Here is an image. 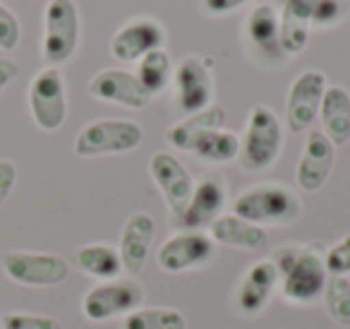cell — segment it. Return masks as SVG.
Here are the masks:
<instances>
[{
  "instance_id": "cell-8",
  "label": "cell",
  "mask_w": 350,
  "mask_h": 329,
  "mask_svg": "<svg viewBox=\"0 0 350 329\" xmlns=\"http://www.w3.org/2000/svg\"><path fill=\"white\" fill-rule=\"evenodd\" d=\"M8 279L22 286H58L70 276V265L65 257L51 255V252H25L8 250L0 260Z\"/></svg>"
},
{
  "instance_id": "cell-16",
  "label": "cell",
  "mask_w": 350,
  "mask_h": 329,
  "mask_svg": "<svg viewBox=\"0 0 350 329\" xmlns=\"http://www.w3.org/2000/svg\"><path fill=\"white\" fill-rule=\"evenodd\" d=\"M226 185L219 178H204L200 185H195L192 197L187 202V207L183 209V214L178 217L185 231H202L209 228L216 219L224 214L226 207Z\"/></svg>"
},
{
  "instance_id": "cell-31",
  "label": "cell",
  "mask_w": 350,
  "mask_h": 329,
  "mask_svg": "<svg viewBox=\"0 0 350 329\" xmlns=\"http://www.w3.org/2000/svg\"><path fill=\"white\" fill-rule=\"evenodd\" d=\"M310 12L314 27H334L343 20L345 0H310Z\"/></svg>"
},
{
  "instance_id": "cell-13",
  "label": "cell",
  "mask_w": 350,
  "mask_h": 329,
  "mask_svg": "<svg viewBox=\"0 0 350 329\" xmlns=\"http://www.w3.org/2000/svg\"><path fill=\"white\" fill-rule=\"evenodd\" d=\"M211 60L187 56L178 68H175V99L180 111L197 113L202 108L211 106L214 101V80H211Z\"/></svg>"
},
{
  "instance_id": "cell-3",
  "label": "cell",
  "mask_w": 350,
  "mask_h": 329,
  "mask_svg": "<svg viewBox=\"0 0 350 329\" xmlns=\"http://www.w3.org/2000/svg\"><path fill=\"white\" fill-rule=\"evenodd\" d=\"M283 149V125L278 116L264 103L252 106L247 130L240 142V156L247 171H267L276 164Z\"/></svg>"
},
{
  "instance_id": "cell-19",
  "label": "cell",
  "mask_w": 350,
  "mask_h": 329,
  "mask_svg": "<svg viewBox=\"0 0 350 329\" xmlns=\"http://www.w3.org/2000/svg\"><path fill=\"white\" fill-rule=\"evenodd\" d=\"M226 108L219 103H211V106L202 108L197 113H190L183 121L173 123V125L165 130V142L170 147L180 151H195L197 142L211 130H221L226 127Z\"/></svg>"
},
{
  "instance_id": "cell-4",
  "label": "cell",
  "mask_w": 350,
  "mask_h": 329,
  "mask_svg": "<svg viewBox=\"0 0 350 329\" xmlns=\"http://www.w3.org/2000/svg\"><path fill=\"white\" fill-rule=\"evenodd\" d=\"M144 140V130L135 121L122 118H101L84 125L75 137V154L77 156H106L127 154L137 149Z\"/></svg>"
},
{
  "instance_id": "cell-21",
  "label": "cell",
  "mask_w": 350,
  "mask_h": 329,
  "mask_svg": "<svg viewBox=\"0 0 350 329\" xmlns=\"http://www.w3.org/2000/svg\"><path fill=\"white\" fill-rule=\"evenodd\" d=\"M310 0H283L278 12V44L286 56H297L310 41Z\"/></svg>"
},
{
  "instance_id": "cell-23",
  "label": "cell",
  "mask_w": 350,
  "mask_h": 329,
  "mask_svg": "<svg viewBox=\"0 0 350 329\" xmlns=\"http://www.w3.org/2000/svg\"><path fill=\"white\" fill-rule=\"evenodd\" d=\"M75 262L77 267L84 271V274L94 276L98 281H111L118 279L122 274V260L120 252L116 247L106 245V243H89V245H82L75 255Z\"/></svg>"
},
{
  "instance_id": "cell-10",
  "label": "cell",
  "mask_w": 350,
  "mask_h": 329,
  "mask_svg": "<svg viewBox=\"0 0 350 329\" xmlns=\"http://www.w3.org/2000/svg\"><path fill=\"white\" fill-rule=\"evenodd\" d=\"M165 29L154 17H135L125 22L111 39V56L120 63H139L146 53L163 49Z\"/></svg>"
},
{
  "instance_id": "cell-1",
  "label": "cell",
  "mask_w": 350,
  "mask_h": 329,
  "mask_svg": "<svg viewBox=\"0 0 350 329\" xmlns=\"http://www.w3.org/2000/svg\"><path fill=\"white\" fill-rule=\"evenodd\" d=\"M273 265L278 269L281 295L288 303L310 305L324 295V286L329 281L324 267V250L319 243L307 245H283L273 252Z\"/></svg>"
},
{
  "instance_id": "cell-30",
  "label": "cell",
  "mask_w": 350,
  "mask_h": 329,
  "mask_svg": "<svg viewBox=\"0 0 350 329\" xmlns=\"http://www.w3.org/2000/svg\"><path fill=\"white\" fill-rule=\"evenodd\" d=\"M324 267L329 276H348L350 274V233L340 238L336 245L324 250Z\"/></svg>"
},
{
  "instance_id": "cell-14",
  "label": "cell",
  "mask_w": 350,
  "mask_h": 329,
  "mask_svg": "<svg viewBox=\"0 0 350 329\" xmlns=\"http://www.w3.org/2000/svg\"><path fill=\"white\" fill-rule=\"evenodd\" d=\"M89 94L98 101H108V103H118V106L132 108V111H139L146 108L151 97L142 82L137 80L135 73H127V70H101L92 77L89 82Z\"/></svg>"
},
{
  "instance_id": "cell-35",
  "label": "cell",
  "mask_w": 350,
  "mask_h": 329,
  "mask_svg": "<svg viewBox=\"0 0 350 329\" xmlns=\"http://www.w3.org/2000/svg\"><path fill=\"white\" fill-rule=\"evenodd\" d=\"M17 75H20V65H17L15 60L0 58V94H3V89H5Z\"/></svg>"
},
{
  "instance_id": "cell-36",
  "label": "cell",
  "mask_w": 350,
  "mask_h": 329,
  "mask_svg": "<svg viewBox=\"0 0 350 329\" xmlns=\"http://www.w3.org/2000/svg\"><path fill=\"white\" fill-rule=\"evenodd\" d=\"M0 317H3V315H0Z\"/></svg>"
},
{
  "instance_id": "cell-25",
  "label": "cell",
  "mask_w": 350,
  "mask_h": 329,
  "mask_svg": "<svg viewBox=\"0 0 350 329\" xmlns=\"http://www.w3.org/2000/svg\"><path fill=\"white\" fill-rule=\"evenodd\" d=\"M137 80L142 82V87L156 97L168 87L170 77H173V63H170V56L163 49H156L151 53H146L144 58L137 63Z\"/></svg>"
},
{
  "instance_id": "cell-28",
  "label": "cell",
  "mask_w": 350,
  "mask_h": 329,
  "mask_svg": "<svg viewBox=\"0 0 350 329\" xmlns=\"http://www.w3.org/2000/svg\"><path fill=\"white\" fill-rule=\"evenodd\" d=\"M324 308L334 322L350 327V279L348 276H329L324 286Z\"/></svg>"
},
{
  "instance_id": "cell-33",
  "label": "cell",
  "mask_w": 350,
  "mask_h": 329,
  "mask_svg": "<svg viewBox=\"0 0 350 329\" xmlns=\"http://www.w3.org/2000/svg\"><path fill=\"white\" fill-rule=\"evenodd\" d=\"M15 183H17V166L10 159H0V207L10 197Z\"/></svg>"
},
{
  "instance_id": "cell-27",
  "label": "cell",
  "mask_w": 350,
  "mask_h": 329,
  "mask_svg": "<svg viewBox=\"0 0 350 329\" xmlns=\"http://www.w3.org/2000/svg\"><path fill=\"white\" fill-rule=\"evenodd\" d=\"M125 329H187V319L175 308H137L125 315Z\"/></svg>"
},
{
  "instance_id": "cell-11",
  "label": "cell",
  "mask_w": 350,
  "mask_h": 329,
  "mask_svg": "<svg viewBox=\"0 0 350 329\" xmlns=\"http://www.w3.org/2000/svg\"><path fill=\"white\" fill-rule=\"evenodd\" d=\"M149 173L154 178L156 188L163 193L170 214L178 219L190 202L192 190H195V180H192L190 171L170 151H156L149 159Z\"/></svg>"
},
{
  "instance_id": "cell-12",
  "label": "cell",
  "mask_w": 350,
  "mask_h": 329,
  "mask_svg": "<svg viewBox=\"0 0 350 329\" xmlns=\"http://www.w3.org/2000/svg\"><path fill=\"white\" fill-rule=\"evenodd\" d=\"M214 255V241L202 231H183L173 233L161 245L156 262L165 274H183L187 269L202 267Z\"/></svg>"
},
{
  "instance_id": "cell-9",
  "label": "cell",
  "mask_w": 350,
  "mask_h": 329,
  "mask_svg": "<svg viewBox=\"0 0 350 329\" xmlns=\"http://www.w3.org/2000/svg\"><path fill=\"white\" fill-rule=\"evenodd\" d=\"M326 75L321 70H305L297 75L286 97V125L291 132H310L319 116L321 97L326 92Z\"/></svg>"
},
{
  "instance_id": "cell-34",
  "label": "cell",
  "mask_w": 350,
  "mask_h": 329,
  "mask_svg": "<svg viewBox=\"0 0 350 329\" xmlns=\"http://www.w3.org/2000/svg\"><path fill=\"white\" fill-rule=\"evenodd\" d=\"M247 3H254V0H204V8L211 15H228V12L238 10Z\"/></svg>"
},
{
  "instance_id": "cell-26",
  "label": "cell",
  "mask_w": 350,
  "mask_h": 329,
  "mask_svg": "<svg viewBox=\"0 0 350 329\" xmlns=\"http://www.w3.org/2000/svg\"><path fill=\"white\" fill-rule=\"evenodd\" d=\"M195 154L206 164H228V161L238 159L240 154V140L235 132L226 130H211L197 142Z\"/></svg>"
},
{
  "instance_id": "cell-7",
  "label": "cell",
  "mask_w": 350,
  "mask_h": 329,
  "mask_svg": "<svg viewBox=\"0 0 350 329\" xmlns=\"http://www.w3.org/2000/svg\"><path fill=\"white\" fill-rule=\"evenodd\" d=\"M29 111L34 123L46 132L63 127L68 118V94H65L63 73L53 65L34 75L29 84Z\"/></svg>"
},
{
  "instance_id": "cell-18",
  "label": "cell",
  "mask_w": 350,
  "mask_h": 329,
  "mask_svg": "<svg viewBox=\"0 0 350 329\" xmlns=\"http://www.w3.org/2000/svg\"><path fill=\"white\" fill-rule=\"evenodd\" d=\"M154 233H156V221L146 212H135L125 221V226H122L118 252H120L122 269L130 276H137L144 269L151 243H154Z\"/></svg>"
},
{
  "instance_id": "cell-6",
  "label": "cell",
  "mask_w": 350,
  "mask_h": 329,
  "mask_svg": "<svg viewBox=\"0 0 350 329\" xmlns=\"http://www.w3.org/2000/svg\"><path fill=\"white\" fill-rule=\"evenodd\" d=\"M142 300H144V286L135 276H118L87 291L82 313L92 322H108L120 315L135 313L137 308H142Z\"/></svg>"
},
{
  "instance_id": "cell-20",
  "label": "cell",
  "mask_w": 350,
  "mask_h": 329,
  "mask_svg": "<svg viewBox=\"0 0 350 329\" xmlns=\"http://www.w3.org/2000/svg\"><path fill=\"white\" fill-rule=\"evenodd\" d=\"M209 238L214 243H221V245L240 247V250L250 252H262L269 245L267 228L257 226L252 221H245L235 214H221L209 226Z\"/></svg>"
},
{
  "instance_id": "cell-22",
  "label": "cell",
  "mask_w": 350,
  "mask_h": 329,
  "mask_svg": "<svg viewBox=\"0 0 350 329\" xmlns=\"http://www.w3.org/2000/svg\"><path fill=\"white\" fill-rule=\"evenodd\" d=\"M321 132L329 137L334 147H343L350 142V94L345 87L334 84L326 87L324 97H321L319 116Z\"/></svg>"
},
{
  "instance_id": "cell-2",
  "label": "cell",
  "mask_w": 350,
  "mask_h": 329,
  "mask_svg": "<svg viewBox=\"0 0 350 329\" xmlns=\"http://www.w3.org/2000/svg\"><path fill=\"white\" fill-rule=\"evenodd\" d=\"M302 204L291 188L281 183H262L243 190L233 202V214L257 226H288L297 221Z\"/></svg>"
},
{
  "instance_id": "cell-5",
  "label": "cell",
  "mask_w": 350,
  "mask_h": 329,
  "mask_svg": "<svg viewBox=\"0 0 350 329\" xmlns=\"http://www.w3.org/2000/svg\"><path fill=\"white\" fill-rule=\"evenodd\" d=\"M79 44V10L75 0H49L44 12L41 53L53 68L68 63Z\"/></svg>"
},
{
  "instance_id": "cell-17",
  "label": "cell",
  "mask_w": 350,
  "mask_h": 329,
  "mask_svg": "<svg viewBox=\"0 0 350 329\" xmlns=\"http://www.w3.org/2000/svg\"><path fill=\"white\" fill-rule=\"evenodd\" d=\"M278 286V269L271 260H259L247 267L243 281L238 286V295H235V305L243 315L254 317L259 315L271 300L273 291Z\"/></svg>"
},
{
  "instance_id": "cell-24",
  "label": "cell",
  "mask_w": 350,
  "mask_h": 329,
  "mask_svg": "<svg viewBox=\"0 0 350 329\" xmlns=\"http://www.w3.org/2000/svg\"><path fill=\"white\" fill-rule=\"evenodd\" d=\"M247 39L252 41L257 49H262L264 53L276 56L283 53L281 44H278V12L273 10V5H257L247 17Z\"/></svg>"
},
{
  "instance_id": "cell-29",
  "label": "cell",
  "mask_w": 350,
  "mask_h": 329,
  "mask_svg": "<svg viewBox=\"0 0 350 329\" xmlns=\"http://www.w3.org/2000/svg\"><path fill=\"white\" fill-rule=\"evenodd\" d=\"M0 329H63V324L51 315L8 313L0 317Z\"/></svg>"
},
{
  "instance_id": "cell-32",
  "label": "cell",
  "mask_w": 350,
  "mask_h": 329,
  "mask_svg": "<svg viewBox=\"0 0 350 329\" xmlns=\"http://www.w3.org/2000/svg\"><path fill=\"white\" fill-rule=\"evenodd\" d=\"M22 39V27L20 20L10 12V8H5L0 3V49L3 51H15L17 44Z\"/></svg>"
},
{
  "instance_id": "cell-15",
  "label": "cell",
  "mask_w": 350,
  "mask_h": 329,
  "mask_svg": "<svg viewBox=\"0 0 350 329\" xmlns=\"http://www.w3.org/2000/svg\"><path fill=\"white\" fill-rule=\"evenodd\" d=\"M334 161H336V147L329 142V137L321 130L307 132L305 147H302L300 161H297V169H295V180L300 185V190L317 193V190L324 188L331 171H334Z\"/></svg>"
}]
</instances>
